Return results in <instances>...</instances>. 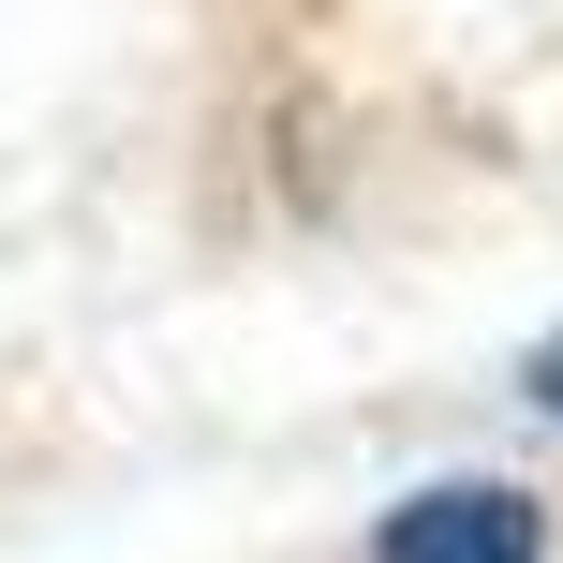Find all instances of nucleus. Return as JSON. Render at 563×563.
I'll return each mask as SVG.
<instances>
[{
	"label": "nucleus",
	"instance_id": "f257e3e1",
	"mask_svg": "<svg viewBox=\"0 0 563 563\" xmlns=\"http://www.w3.org/2000/svg\"><path fill=\"white\" fill-rule=\"evenodd\" d=\"M534 549H549V519H534V489H505V475L416 489V505L371 534V563H534Z\"/></svg>",
	"mask_w": 563,
	"mask_h": 563
},
{
	"label": "nucleus",
	"instance_id": "f03ea898",
	"mask_svg": "<svg viewBox=\"0 0 563 563\" xmlns=\"http://www.w3.org/2000/svg\"><path fill=\"white\" fill-rule=\"evenodd\" d=\"M534 400H549V416H563V341H549V356H534Z\"/></svg>",
	"mask_w": 563,
	"mask_h": 563
}]
</instances>
